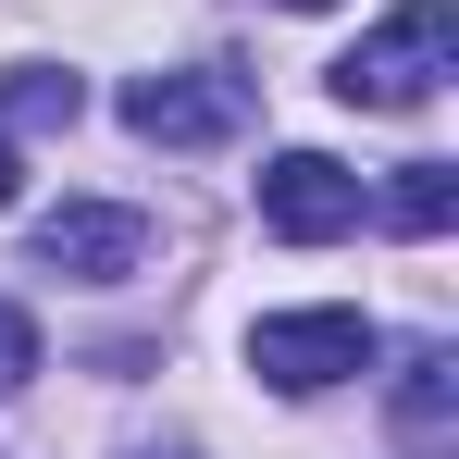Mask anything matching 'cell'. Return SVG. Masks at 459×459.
Masks as SVG:
<instances>
[{
	"label": "cell",
	"instance_id": "1",
	"mask_svg": "<svg viewBox=\"0 0 459 459\" xmlns=\"http://www.w3.org/2000/svg\"><path fill=\"white\" fill-rule=\"evenodd\" d=\"M447 63H459V13L447 0H410V13H385L373 38L335 63V100H348V112H422Z\"/></svg>",
	"mask_w": 459,
	"mask_h": 459
},
{
	"label": "cell",
	"instance_id": "2",
	"mask_svg": "<svg viewBox=\"0 0 459 459\" xmlns=\"http://www.w3.org/2000/svg\"><path fill=\"white\" fill-rule=\"evenodd\" d=\"M373 323L360 310H261L248 323V373L273 385V397H323V385H348V373H373Z\"/></svg>",
	"mask_w": 459,
	"mask_h": 459
},
{
	"label": "cell",
	"instance_id": "3",
	"mask_svg": "<svg viewBox=\"0 0 459 459\" xmlns=\"http://www.w3.org/2000/svg\"><path fill=\"white\" fill-rule=\"evenodd\" d=\"M248 112H261V75H236V63H186V75H137L125 87V125L150 150H212Z\"/></svg>",
	"mask_w": 459,
	"mask_h": 459
},
{
	"label": "cell",
	"instance_id": "4",
	"mask_svg": "<svg viewBox=\"0 0 459 459\" xmlns=\"http://www.w3.org/2000/svg\"><path fill=\"white\" fill-rule=\"evenodd\" d=\"M25 261L63 273V286H125V273L150 261V212H125V199H63L50 224L25 236Z\"/></svg>",
	"mask_w": 459,
	"mask_h": 459
},
{
	"label": "cell",
	"instance_id": "5",
	"mask_svg": "<svg viewBox=\"0 0 459 459\" xmlns=\"http://www.w3.org/2000/svg\"><path fill=\"white\" fill-rule=\"evenodd\" d=\"M360 212H373V199H360V174L335 150H286L261 174V224L286 236V248H335V236H360Z\"/></svg>",
	"mask_w": 459,
	"mask_h": 459
},
{
	"label": "cell",
	"instance_id": "6",
	"mask_svg": "<svg viewBox=\"0 0 459 459\" xmlns=\"http://www.w3.org/2000/svg\"><path fill=\"white\" fill-rule=\"evenodd\" d=\"M397 447L459 459V360L447 348H410V373H397Z\"/></svg>",
	"mask_w": 459,
	"mask_h": 459
},
{
	"label": "cell",
	"instance_id": "7",
	"mask_svg": "<svg viewBox=\"0 0 459 459\" xmlns=\"http://www.w3.org/2000/svg\"><path fill=\"white\" fill-rule=\"evenodd\" d=\"M75 112H87V87L63 75V63H13V75H0V125H25V137H63Z\"/></svg>",
	"mask_w": 459,
	"mask_h": 459
},
{
	"label": "cell",
	"instance_id": "8",
	"mask_svg": "<svg viewBox=\"0 0 459 459\" xmlns=\"http://www.w3.org/2000/svg\"><path fill=\"white\" fill-rule=\"evenodd\" d=\"M447 212H459V174H447V161H397L385 224H397V236H447Z\"/></svg>",
	"mask_w": 459,
	"mask_h": 459
},
{
	"label": "cell",
	"instance_id": "9",
	"mask_svg": "<svg viewBox=\"0 0 459 459\" xmlns=\"http://www.w3.org/2000/svg\"><path fill=\"white\" fill-rule=\"evenodd\" d=\"M25 385H38V310L0 299V397H25Z\"/></svg>",
	"mask_w": 459,
	"mask_h": 459
},
{
	"label": "cell",
	"instance_id": "10",
	"mask_svg": "<svg viewBox=\"0 0 459 459\" xmlns=\"http://www.w3.org/2000/svg\"><path fill=\"white\" fill-rule=\"evenodd\" d=\"M13 186H25V161H13V137H0V212H13Z\"/></svg>",
	"mask_w": 459,
	"mask_h": 459
},
{
	"label": "cell",
	"instance_id": "11",
	"mask_svg": "<svg viewBox=\"0 0 459 459\" xmlns=\"http://www.w3.org/2000/svg\"><path fill=\"white\" fill-rule=\"evenodd\" d=\"M286 13H335V0H286Z\"/></svg>",
	"mask_w": 459,
	"mask_h": 459
},
{
	"label": "cell",
	"instance_id": "12",
	"mask_svg": "<svg viewBox=\"0 0 459 459\" xmlns=\"http://www.w3.org/2000/svg\"><path fill=\"white\" fill-rule=\"evenodd\" d=\"M161 459H186V447H161Z\"/></svg>",
	"mask_w": 459,
	"mask_h": 459
}]
</instances>
